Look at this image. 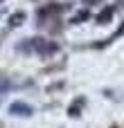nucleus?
<instances>
[{
    "mask_svg": "<svg viewBox=\"0 0 124 128\" xmlns=\"http://www.w3.org/2000/svg\"><path fill=\"white\" fill-rule=\"evenodd\" d=\"M9 112H11V115H29L32 110H29V106H25V104L18 101V104H11V106H9Z\"/></svg>",
    "mask_w": 124,
    "mask_h": 128,
    "instance_id": "nucleus-1",
    "label": "nucleus"
},
{
    "mask_svg": "<svg viewBox=\"0 0 124 128\" xmlns=\"http://www.w3.org/2000/svg\"><path fill=\"white\" fill-rule=\"evenodd\" d=\"M23 20H25V14H23V11H18L14 18H9V25H11V27H16V25H20Z\"/></svg>",
    "mask_w": 124,
    "mask_h": 128,
    "instance_id": "nucleus-2",
    "label": "nucleus"
},
{
    "mask_svg": "<svg viewBox=\"0 0 124 128\" xmlns=\"http://www.w3.org/2000/svg\"><path fill=\"white\" fill-rule=\"evenodd\" d=\"M111 14H113V9L108 7V9H104V14L97 16V20H99V22H108V20H111Z\"/></svg>",
    "mask_w": 124,
    "mask_h": 128,
    "instance_id": "nucleus-3",
    "label": "nucleus"
}]
</instances>
